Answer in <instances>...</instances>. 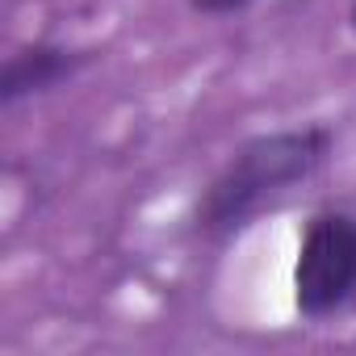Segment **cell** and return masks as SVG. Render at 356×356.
I'll list each match as a JSON object with an SVG mask.
<instances>
[{"label":"cell","mask_w":356,"mask_h":356,"mask_svg":"<svg viewBox=\"0 0 356 356\" xmlns=\"http://www.w3.org/2000/svg\"><path fill=\"white\" fill-rule=\"evenodd\" d=\"M356 298V218L318 214L310 218L293 260V306L302 318H327Z\"/></svg>","instance_id":"cell-2"},{"label":"cell","mask_w":356,"mask_h":356,"mask_svg":"<svg viewBox=\"0 0 356 356\" xmlns=\"http://www.w3.org/2000/svg\"><path fill=\"white\" fill-rule=\"evenodd\" d=\"M348 22H352V34H356V0H352V9H348Z\"/></svg>","instance_id":"cell-5"},{"label":"cell","mask_w":356,"mask_h":356,"mask_svg":"<svg viewBox=\"0 0 356 356\" xmlns=\"http://www.w3.org/2000/svg\"><path fill=\"white\" fill-rule=\"evenodd\" d=\"M248 5H252V0H189V9L206 13V17H227V13H239Z\"/></svg>","instance_id":"cell-4"},{"label":"cell","mask_w":356,"mask_h":356,"mask_svg":"<svg viewBox=\"0 0 356 356\" xmlns=\"http://www.w3.org/2000/svg\"><path fill=\"white\" fill-rule=\"evenodd\" d=\"M327 151H331L327 126H298V130H273L248 138L197 202L193 227L202 235H231L248 227L264 206L306 185L323 168Z\"/></svg>","instance_id":"cell-1"},{"label":"cell","mask_w":356,"mask_h":356,"mask_svg":"<svg viewBox=\"0 0 356 356\" xmlns=\"http://www.w3.org/2000/svg\"><path fill=\"white\" fill-rule=\"evenodd\" d=\"M84 63H88L84 51L51 47V42L22 47V51H13V55L5 59V72H0V105H17L22 97L47 92V88L72 80Z\"/></svg>","instance_id":"cell-3"}]
</instances>
